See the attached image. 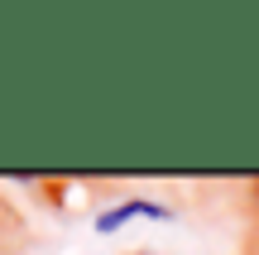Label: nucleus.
I'll use <instances>...</instances> for the list:
<instances>
[{
	"instance_id": "nucleus-1",
	"label": "nucleus",
	"mask_w": 259,
	"mask_h": 255,
	"mask_svg": "<svg viewBox=\"0 0 259 255\" xmlns=\"http://www.w3.org/2000/svg\"><path fill=\"white\" fill-rule=\"evenodd\" d=\"M135 217H154V222H163V217H168V207H158V202H144V198L120 202V207H111V212H101V217H96V231H120L125 222H135Z\"/></svg>"
}]
</instances>
